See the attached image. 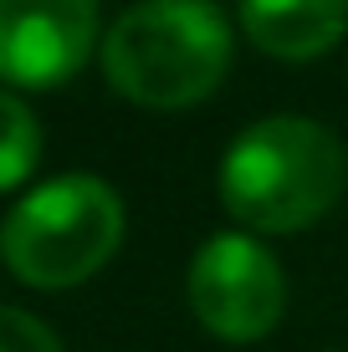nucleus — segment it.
I'll list each match as a JSON object with an SVG mask.
<instances>
[{
	"mask_svg": "<svg viewBox=\"0 0 348 352\" xmlns=\"http://www.w3.org/2000/svg\"><path fill=\"white\" fill-rule=\"evenodd\" d=\"M348 153L313 118H261L241 128L221 159V204L261 235H297L338 204Z\"/></svg>",
	"mask_w": 348,
	"mask_h": 352,
	"instance_id": "obj_1",
	"label": "nucleus"
},
{
	"mask_svg": "<svg viewBox=\"0 0 348 352\" xmlns=\"http://www.w3.org/2000/svg\"><path fill=\"white\" fill-rule=\"evenodd\" d=\"M236 31L215 0H139L103 31V77L154 113L195 107L225 82Z\"/></svg>",
	"mask_w": 348,
	"mask_h": 352,
	"instance_id": "obj_2",
	"label": "nucleus"
},
{
	"mask_svg": "<svg viewBox=\"0 0 348 352\" xmlns=\"http://www.w3.org/2000/svg\"><path fill=\"white\" fill-rule=\"evenodd\" d=\"M123 245V199L98 174H57L26 189L0 225V261L36 291H67L98 276Z\"/></svg>",
	"mask_w": 348,
	"mask_h": 352,
	"instance_id": "obj_3",
	"label": "nucleus"
},
{
	"mask_svg": "<svg viewBox=\"0 0 348 352\" xmlns=\"http://www.w3.org/2000/svg\"><path fill=\"white\" fill-rule=\"evenodd\" d=\"M190 311L221 342H256L287 311V276L256 235H210L190 261Z\"/></svg>",
	"mask_w": 348,
	"mask_h": 352,
	"instance_id": "obj_4",
	"label": "nucleus"
},
{
	"mask_svg": "<svg viewBox=\"0 0 348 352\" xmlns=\"http://www.w3.org/2000/svg\"><path fill=\"white\" fill-rule=\"evenodd\" d=\"M98 46V0H0V82L57 87Z\"/></svg>",
	"mask_w": 348,
	"mask_h": 352,
	"instance_id": "obj_5",
	"label": "nucleus"
},
{
	"mask_svg": "<svg viewBox=\"0 0 348 352\" xmlns=\"http://www.w3.org/2000/svg\"><path fill=\"white\" fill-rule=\"evenodd\" d=\"M241 31L277 62H313L348 36V0H241Z\"/></svg>",
	"mask_w": 348,
	"mask_h": 352,
	"instance_id": "obj_6",
	"label": "nucleus"
},
{
	"mask_svg": "<svg viewBox=\"0 0 348 352\" xmlns=\"http://www.w3.org/2000/svg\"><path fill=\"white\" fill-rule=\"evenodd\" d=\"M36 159H41V123L16 92L0 87V189L26 184Z\"/></svg>",
	"mask_w": 348,
	"mask_h": 352,
	"instance_id": "obj_7",
	"label": "nucleus"
},
{
	"mask_svg": "<svg viewBox=\"0 0 348 352\" xmlns=\"http://www.w3.org/2000/svg\"><path fill=\"white\" fill-rule=\"evenodd\" d=\"M0 352H62V337L21 307H0Z\"/></svg>",
	"mask_w": 348,
	"mask_h": 352,
	"instance_id": "obj_8",
	"label": "nucleus"
}]
</instances>
